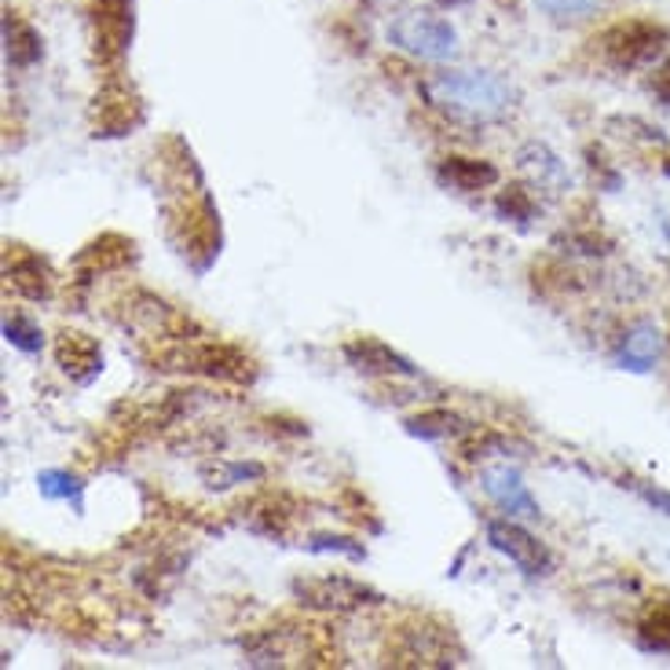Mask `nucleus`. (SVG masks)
Wrapping results in <instances>:
<instances>
[{"label":"nucleus","instance_id":"7","mask_svg":"<svg viewBox=\"0 0 670 670\" xmlns=\"http://www.w3.org/2000/svg\"><path fill=\"white\" fill-rule=\"evenodd\" d=\"M92 19H95V41H100L103 55L125 52L132 38V0H92Z\"/></svg>","mask_w":670,"mask_h":670},{"label":"nucleus","instance_id":"17","mask_svg":"<svg viewBox=\"0 0 670 670\" xmlns=\"http://www.w3.org/2000/svg\"><path fill=\"white\" fill-rule=\"evenodd\" d=\"M38 487L44 498H63V502H74V509H81V495H84V484L78 477H70L63 469H44L38 477Z\"/></svg>","mask_w":670,"mask_h":670},{"label":"nucleus","instance_id":"20","mask_svg":"<svg viewBox=\"0 0 670 670\" xmlns=\"http://www.w3.org/2000/svg\"><path fill=\"white\" fill-rule=\"evenodd\" d=\"M4 337H8V345H16L19 352H41V331L33 323L19 319V315L4 323Z\"/></svg>","mask_w":670,"mask_h":670},{"label":"nucleus","instance_id":"11","mask_svg":"<svg viewBox=\"0 0 670 670\" xmlns=\"http://www.w3.org/2000/svg\"><path fill=\"white\" fill-rule=\"evenodd\" d=\"M436 180L450 191H484L498 184V169L491 162H480V158H444Z\"/></svg>","mask_w":670,"mask_h":670},{"label":"nucleus","instance_id":"21","mask_svg":"<svg viewBox=\"0 0 670 670\" xmlns=\"http://www.w3.org/2000/svg\"><path fill=\"white\" fill-rule=\"evenodd\" d=\"M308 550H315V554L337 550V554H348V557H356V560L367 557V550H363V546H352V539H312Z\"/></svg>","mask_w":670,"mask_h":670},{"label":"nucleus","instance_id":"8","mask_svg":"<svg viewBox=\"0 0 670 670\" xmlns=\"http://www.w3.org/2000/svg\"><path fill=\"white\" fill-rule=\"evenodd\" d=\"M297 597H304L308 605L315 608H356V605H367L370 593L367 587L352 582L345 576H334V579H312V582H297Z\"/></svg>","mask_w":670,"mask_h":670},{"label":"nucleus","instance_id":"15","mask_svg":"<svg viewBox=\"0 0 670 670\" xmlns=\"http://www.w3.org/2000/svg\"><path fill=\"white\" fill-rule=\"evenodd\" d=\"M638 641L649 652H670V601H656L644 608L638 623Z\"/></svg>","mask_w":670,"mask_h":670},{"label":"nucleus","instance_id":"2","mask_svg":"<svg viewBox=\"0 0 670 670\" xmlns=\"http://www.w3.org/2000/svg\"><path fill=\"white\" fill-rule=\"evenodd\" d=\"M388 41L422 63H450L458 55V30L433 11H404L388 27Z\"/></svg>","mask_w":670,"mask_h":670},{"label":"nucleus","instance_id":"18","mask_svg":"<svg viewBox=\"0 0 670 670\" xmlns=\"http://www.w3.org/2000/svg\"><path fill=\"white\" fill-rule=\"evenodd\" d=\"M495 210H498V216H506V221L524 224V221H531V216H535V199H531L528 187H509V191L498 194Z\"/></svg>","mask_w":670,"mask_h":670},{"label":"nucleus","instance_id":"22","mask_svg":"<svg viewBox=\"0 0 670 670\" xmlns=\"http://www.w3.org/2000/svg\"><path fill=\"white\" fill-rule=\"evenodd\" d=\"M652 92H656V100H663V103L670 106V59H663V63L656 67V74H652Z\"/></svg>","mask_w":670,"mask_h":670},{"label":"nucleus","instance_id":"9","mask_svg":"<svg viewBox=\"0 0 670 670\" xmlns=\"http://www.w3.org/2000/svg\"><path fill=\"white\" fill-rule=\"evenodd\" d=\"M656 356H660V331H656L652 323H638L623 334V341H619L616 363L623 370L649 374L656 367Z\"/></svg>","mask_w":670,"mask_h":670},{"label":"nucleus","instance_id":"23","mask_svg":"<svg viewBox=\"0 0 670 670\" xmlns=\"http://www.w3.org/2000/svg\"><path fill=\"white\" fill-rule=\"evenodd\" d=\"M638 491H641L644 502L656 506V509H660V514L670 517V491H663V487H638Z\"/></svg>","mask_w":670,"mask_h":670},{"label":"nucleus","instance_id":"12","mask_svg":"<svg viewBox=\"0 0 670 670\" xmlns=\"http://www.w3.org/2000/svg\"><path fill=\"white\" fill-rule=\"evenodd\" d=\"M517 162L524 173L531 176L535 187H550L554 194L568 187V173H565V165H560V158L550 148H542V143H528Z\"/></svg>","mask_w":670,"mask_h":670},{"label":"nucleus","instance_id":"13","mask_svg":"<svg viewBox=\"0 0 670 670\" xmlns=\"http://www.w3.org/2000/svg\"><path fill=\"white\" fill-rule=\"evenodd\" d=\"M55 356H59V367H63L67 374H74L78 382H84L81 367L89 370V377L100 374V367H103V356H100V348H95V341H89L84 334H74V331L59 334Z\"/></svg>","mask_w":670,"mask_h":670},{"label":"nucleus","instance_id":"1","mask_svg":"<svg viewBox=\"0 0 670 670\" xmlns=\"http://www.w3.org/2000/svg\"><path fill=\"white\" fill-rule=\"evenodd\" d=\"M433 106L461 121H498L514 111L517 92L506 78L491 70H444L425 84Z\"/></svg>","mask_w":670,"mask_h":670},{"label":"nucleus","instance_id":"14","mask_svg":"<svg viewBox=\"0 0 670 670\" xmlns=\"http://www.w3.org/2000/svg\"><path fill=\"white\" fill-rule=\"evenodd\" d=\"M4 38H8V63L11 67H33L41 59V38L38 30L19 22L16 16L8 11L4 19Z\"/></svg>","mask_w":670,"mask_h":670},{"label":"nucleus","instance_id":"6","mask_svg":"<svg viewBox=\"0 0 670 670\" xmlns=\"http://www.w3.org/2000/svg\"><path fill=\"white\" fill-rule=\"evenodd\" d=\"M345 356L352 359V367L363 374H385V377H414V363L407 356H399L377 337H352L345 345Z\"/></svg>","mask_w":670,"mask_h":670},{"label":"nucleus","instance_id":"16","mask_svg":"<svg viewBox=\"0 0 670 670\" xmlns=\"http://www.w3.org/2000/svg\"><path fill=\"white\" fill-rule=\"evenodd\" d=\"M458 418L450 410H425L418 418L407 422V433L410 436H422V440H444V436L458 433Z\"/></svg>","mask_w":670,"mask_h":670},{"label":"nucleus","instance_id":"19","mask_svg":"<svg viewBox=\"0 0 670 670\" xmlns=\"http://www.w3.org/2000/svg\"><path fill=\"white\" fill-rule=\"evenodd\" d=\"M535 4L554 19H582V16H593L605 0H535Z\"/></svg>","mask_w":670,"mask_h":670},{"label":"nucleus","instance_id":"24","mask_svg":"<svg viewBox=\"0 0 670 670\" xmlns=\"http://www.w3.org/2000/svg\"><path fill=\"white\" fill-rule=\"evenodd\" d=\"M436 4H444V8H447V4H458V0H436Z\"/></svg>","mask_w":670,"mask_h":670},{"label":"nucleus","instance_id":"5","mask_svg":"<svg viewBox=\"0 0 670 670\" xmlns=\"http://www.w3.org/2000/svg\"><path fill=\"white\" fill-rule=\"evenodd\" d=\"M480 484H484V495L502 509L509 517H524V520H539L542 509L539 502L531 498L528 484H524L520 473L509 466V461H498V466H484L480 469Z\"/></svg>","mask_w":670,"mask_h":670},{"label":"nucleus","instance_id":"3","mask_svg":"<svg viewBox=\"0 0 670 670\" xmlns=\"http://www.w3.org/2000/svg\"><path fill=\"white\" fill-rule=\"evenodd\" d=\"M663 44H667V30L649 19H623L601 33V52L608 63L619 70H638V67L656 63Z\"/></svg>","mask_w":670,"mask_h":670},{"label":"nucleus","instance_id":"10","mask_svg":"<svg viewBox=\"0 0 670 670\" xmlns=\"http://www.w3.org/2000/svg\"><path fill=\"white\" fill-rule=\"evenodd\" d=\"M8 278H11V286L30 301H44L48 294H52V275H48L44 261L33 257V253H27L22 246H16L8 253Z\"/></svg>","mask_w":670,"mask_h":670},{"label":"nucleus","instance_id":"4","mask_svg":"<svg viewBox=\"0 0 670 670\" xmlns=\"http://www.w3.org/2000/svg\"><path fill=\"white\" fill-rule=\"evenodd\" d=\"M487 542H491L502 557L514 560L524 576H531V579L546 576V571L554 568L550 550H546V546L535 539L528 528H520V524H514V520H491V524H487Z\"/></svg>","mask_w":670,"mask_h":670}]
</instances>
